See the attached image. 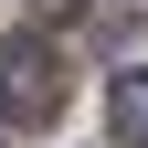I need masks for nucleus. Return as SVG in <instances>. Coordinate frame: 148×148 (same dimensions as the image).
I'll return each mask as SVG.
<instances>
[{
  "label": "nucleus",
  "mask_w": 148,
  "mask_h": 148,
  "mask_svg": "<svg viewBox=\"0 0 148 148\" xmlns=\"http://www.w3.org/2000/svg\"><path fill=\"white\" fill-rule=\"evenodd\" d=\"M106 116H116V148H148V64H127L106 85Z\"/></svg>",
  "instance_id": "obj_2"
},
{
  "label": "nucleus",
  "mask_w": 148,
  "mask_h": 148,
  "mask_svg": "<svg viewBox=\"0 0 148 148\" xmlns=\"http://www.w3.org/2000/svg\"><path fill=\"white\" fill-rule=\"evenodd\" d=\"M64 95H74V74H64V53H53L42 32L0 42V116H11V127H53Z\"/></svg>",
  "instance_id": "obj_1"
}]
</instances>
